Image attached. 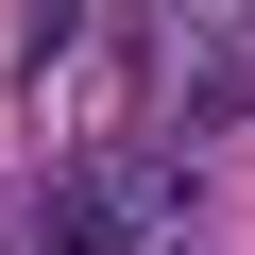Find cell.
<instances>
[{
  "mask_svg": "<svg viewBox=\"0 0 255 255\" xmlns=\"http://www.w3.org/2000/svg\"><path fill=\"white\" fill-rule=\"evenodd\" d=\"M51 255H170V170H68Z\"/></svg>",
  "mask_w": 255,
  "mask_h": 255,
  "instance_id": "1",
  "label": "cell"
}]
</instances>
